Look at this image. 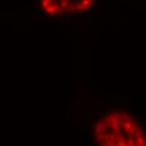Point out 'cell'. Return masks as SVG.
Segmentation results:
<instances>
[{"mask_svg":"<svg viewBox=\"0 0 146 146\" xmlns=\"http://www.w3.org/2000/svg\"><path fill=\"white\" fill-rule=\"evenodd\" d=\"M95 137L103 145H142L144 133L136 120L128 114L108 115L98 123Z\"/></svg>","mask_w":146,"mask_h":146,"instance_id":"cell-1","label":"cell"},{"mask_svg":"<svg viewBox=\"0 0 146 146\" xmlns=\"http://www.w3.org/2000/svg\"><path fill=\"white\" fill-rule=\"evenodd\" d=\"M96 0H39V7L49 15L83 14L89 10Z\"/></svg>","mask_w":146,"mask_h":146,"instance_id":"cell-2","label":"cell"}]
</instances>
